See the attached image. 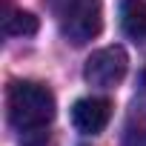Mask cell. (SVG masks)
<instances>
[{
	"label": "cell",
	"instance_id": "obj_1",
	"mask_svg": "<svg viewBox=\"0 0 146 146\" xmlns=\"http://www.w3.org/2000/svg\"><path fill=\"white\" fill-rule=\"evenodd\" d=\"M54 117V95L37 80H15L9 86V120L17 132H40Z\"/></svg>",
	"mask_w": 146,
	"mask_h": 146
},
{
	"label": "cell",
	"instance_id": "obj_2",
	"mask_svg": "<svg viewBox=\"0 0 146 146\" xmlns=\"http://www.w3.org/2000/svg\"><path fill=\"white\" fill-rule=\"evenodd\" d=\"M103 29V3L100 0H69L63 17H60V32L66 40L75 46H83L95 40Z\"/></svg>",
	"mask_w": 146,
	"mask_h": 146
},
{
	"label": "cell",
	"instance_id": "obj_3",
	"mask_svg": "<svg viewBox=\"0 0 146 146\" xmlns=\"http://www.w3.org/2000/svg\"><path fill=\"white\" fill-rule=\"evenodd\" d=\"M126 69H129V57L120 46H106L89 54L86 66H83V78L92 86L100 89H112L126 78Z\"/></svg>",
	"mask_w": 146,
	"mask_h": 146
},
{
	"label": "cell",
	"instance_id": "obj_4",
	"mask_svg": "<svg viewBox=\"0 0 146 146\" xmlns=\"http://www.w3.org/2000/svg\"><path fill=\"white\" fill-rule=\"evenodd\" d=\"M112 117V103L106 98H80L72 106V123L83 135H100Z\"/></svg>",
	"mask_w": 146,
	"mask_h": 146
},
{
	"label": "cell",
	"instance_id": "obj_5",
	"mask_svg": "<svg viewBox=\"0 0 146 146\" xmlns=\"http://www.w3.org/2000/svg\"><path fill=\"white\" fill-rule=\"evenodd\" d=\"M120 26L132 40L137 43L146 40V3L143 0H123L120 3Z\"/></svg>",
	"mask_w": 146,
	"mask_h": 146
},
{
	"label": "cell",
	"instance_id": "obj_6",
	"mask_svg": "<svg viewBox=\"0 0 146 146\" xmlns=\"http://www.w3.org/2000/svg\"><path fill=\"white\" fill-rule=\"evenodd\" d=\"M37 32V17L32 12H12L6 17V35L9 37H32Z\"/></svg>",
	"mask_w": 146,
	"mask_h": 146
},
{
	"label": "cell",
	"instance_id": "obj_7",
	"mask_svg": "<svg viewBox=\"0 0 146 146\" xmlns=\"http://www.w3.org/2000/svg\"><path fill=\"white\" fill-rule=\"evenodd\" d=\"M123 146H146V117H132L123 132Z\"/></svg>",
	"mask_w": 146,
	"mask_h": 146
},
{
	"label": "cell",
	"instance_id": "obj_8",
	"mask_svg": "<svg viewBox=\"0 0 146 146\" xmlns=\"http://www.w3.org/2000/svg\"><path fill=\"white\" fill-rule=\"evenodd\" d=\"M143 86H146V72H143Z\"/></svg>",
	"mask_w": 146,
	"mask_h": 146
}]
</instances>
